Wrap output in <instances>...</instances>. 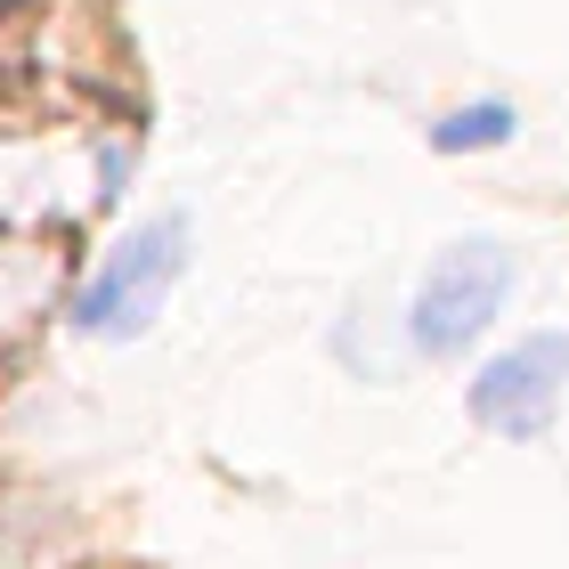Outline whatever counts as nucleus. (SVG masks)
<instances>
[{
    "instance_id": "nucleus-1",
    "label": "nucleus",
    "mask_w": 569,
    "mask_h": 569,
    "mask_svg": "<svg viewBox=\"0 0 569 569\" xmlns=\"http://www.w3.org/2000/svg\"><path fill=\"white\" fill-rule=\"evenodd\" d=\"M179 269H188V220L179 212L139 220L131 237L107 244V261L73 293V333H82V342H139V333L163 318Z\"/></svg>"
},
{
    "instance_id": "nucleus-2",
    "label": "nucleus",
    "mask_w": 569,
    "mask_h": 569,
    "mask_svg": "<svg viewBox=\"0 0 569 569\" xmlns=\"http://www.w3.org/2000/svg\"><path fill=\"white\" fill-rule=\"evenodd\" d=\"M512 284H521V269H512V252H505V244H488V237L448 244V252H439V261L423 269L416 309H407V333H416V350H423V358H456V350H472L480 333L505 318Z\"/></svg>"
},
{
    "instance_id": "nucleus-3",
    "label": "nucleus",
    "mask_w": 569,
    "mask_h": 569,
    "mask_svg": "<svg viewBox=\"0 0 569 569\" xmlns=\"http://www.w3.org/2000/svg\"><path fill=\"white\" fill-rule=\"evenodd\" d=\"M561 399H569V333H521V342L497 350L472 375V391H463L472 423L497 431V439H546Z\"/></svg>"
},
{
    "instance_id": "nucleus-4",
    "label": "nucleus",
    "mask_w": 569,
    "mask_h": 569,
    "mask_svg": "<svg viewBox=\"0 0 569 569\" xmlns=\"http://www.w3.org/2000/svg\"><path fill=\"white\" fill-rule=\"evenodd\" d=\"M512 131H521V114H512L505 98H472V107H456V114L431 122V147L439 154H480V147H505Z\"/></svg>"
}]
</instances>
